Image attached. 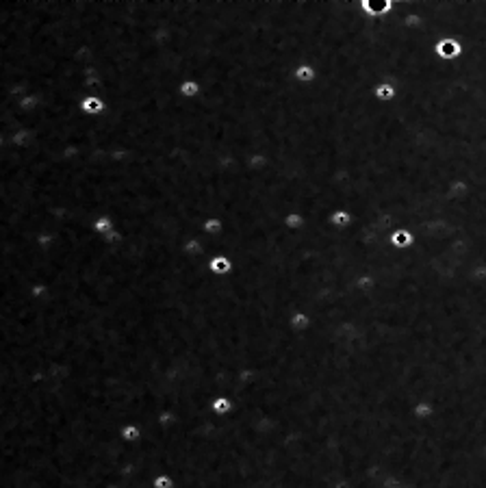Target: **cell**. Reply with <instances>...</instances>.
<instances>
[{"label": "cell", "mask_w": 486, "mask_h": 488, "mask_svg": "<svg viewBox=\"0 0 486 488\" xmlns=\"http://www.w3.org/2000/svg\"><path fill=\"white\" fill-rule=\"evenodd\" d=\"M375 93H378V98L391 100V98L395 96V89H393V87H391V85H380V87H378V91H375Z\"/></svg>", "instance_id": "7a4b0ae2"}, {"label": "cell", "mask_w": 486, "mask_h": 488, "mask_svg": "<svg viewBox=\"0 0 486 488\" xmlns=\"http://www.w3.org/2000/svg\"><path fill=\"white\" fill-rule=\"evenodd\" d=\"M439 55L441 57H458L460 55V43L454 41V39H445L439 46Z\"/></svg>", "instance_id": "6da1fadb"}, {"label": "cell", "mask_w": 486, "mask_h": 488, "mask_svg": "<svg viewBox=\"0 0 486 488\" xmlns=\"http://www.w3.org/2000/svg\"><path fill=\"white\" fill-rule=\"evenodd\" d=\"M297 76H300V78H310V76H313V70H310V68H300V70H297Z\"/></svg>", "instance_id": "3957f363"}]
</instances>
